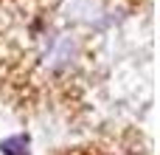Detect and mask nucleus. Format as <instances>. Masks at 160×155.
<instances>
[{
    "label": "nucleus",
    "instance_id": "1",
    "mask_svg": "<svg viewBox=\"0 0 160 155\" xmlns=\"http://www.w3.org/2000/svg\"><path fill=\"white\" fill-rule=\"evenodd\" d=\"M0 152L3 155H28V136L17 133L0 141Z\"/></svg>",
    "mask_w": 160,
    "mask_h": 155
}]
</instances>
